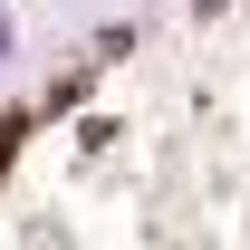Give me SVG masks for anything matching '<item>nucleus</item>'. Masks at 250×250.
Returning a JSON list of instances; mask_svg holds the SVG:
<instances>
[{
  "label": "nucleus",
  "mask_w": 250,
  "mask_h": 250,
  "mask_svg": "<svg viewBox=\"0 0 250 250\" xmlns=\"http://www.w3.org/2000/svg\"><path fill=\"white\" fill-rule=\"evenodd\" d=\"M10 145H20V116H0V164H10Z\"/></svg>",
  "instance_id": "obj_1"
},
{
  "label": "nucleus",
  "mask_w": 250,
  "mask_h": 250,
  "mask_svg": "<svg viewBox=\"0 0 250 250\" xmlns=\"http://www.w3.org/2000/svg\"><path fill=\"white\" fill-rule=\"evenodd\" d=\"M0 58H10V20H0Z\"/></svg>",
  "instance_id": "obj_2"
}]
</instances>
